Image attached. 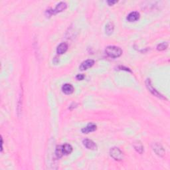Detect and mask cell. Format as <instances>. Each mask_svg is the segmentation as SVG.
I'll return each mask as SVG.
<instances>
[{"label":"cell","instance_id":"cell-1","mask_svg":"<svg viewBox=\"0 0 170 170\" xmlns=\"http://www.w3.org/2000/svg\"><path fill=\"white\" fill-rule=\"evenodd\" d=\"M105 52L110 57L118 58L121 56L122 54V50L119 47L112 45V46H108L105 49Z\"/></svg>","mask_w":170,"mask_h":170},{"label":"cell","instance_id":"cell-2","mask_svg":"<svg viewBox=\"0 0 170 170\" xmlns=\"http://www.w3.org/2000/svg\"><path fill=\"white\" fill-rule=\"evenodd\" d=\"M110 154L112 158L114 159L115 160L120 161L124 158L123 153L118 148H112L110 150Z\"/></svg>","mask_w":170,"mask_h":170},{"label":"cell","instance_id":"cell-3","mask_svg":"<svg viewBox=\"0 0 170 170\" xmlns=\"http://www.w3.org/2000/svg\"><path fill=\"white\" fill-rule=\"evenodd\" d=\"M146 87H147V88H148V89L149 90V91L151 92L153 95L156 96L158 98H162V99H165V98L162 95V94H161L160 92L158 91V90H156V89H154V87L152 86V82H151V81H150V79H147V81H146Z\"/></svg>","mask_w":170,"mask_h":170},{"label":"cell","instance_id":"cell-4","mask_svg":"<svg viewBox=\"0 0 170 170\" xmlns=\"http://www.w3.org/2000/svg\"><path fill=\"white\" fill-rule=\"evenodd\" d=\"M94 64V61L92 59H88L87 61L83 62L79 66L81 70H87L88 68L92 67Z\"/></svg>","mask_w":170,"mask_h":170},{"label":"cell","instance_id":"cell-5","mask_svg":"<svg viewBox=\"0 0 170 170\" xmlns=\"http://www.w3.org/2000/svg\"><path fill=\"white\" fill-rule=\"evenodd\" d=\"M83 144H84V146H85L87 148H88L89 150H96V148H97L96 144L94 143L93 141L90 140H89V139L84 140Z\"/></svg>","mask_w":170,"mask_h":170},{"label":"cell","instance_id":"cell-6","mask_svg":"<svg viewBox=\"0 0 170 170\" xmlns=\"http://www.w3.org/2000/svg\"><path fill=\"white\" fill-rule=\"evenodd\" d=\"M66 7H67V4H66L65 2H60V3L59 4H57V5L56 6L55 9H53V15L57 14V13L63 12V11L66 9Z\"/></svg>","mask_w":170,"mask_h":170},{"label":"cell","instance_id":"cell-7","mask_svg":"<svg viewBox=\"0 0 170 170\" xmlns=\"http://www.w3.org/2000/svg\"><path fill=\"white\" fill-rule=\"evenodd\" d=\"M96 130V125L94 123H89L88 125L82 129V132L84 134H88L89 132H94Z\"/></svg>","mask_w":170,"mask_h":170},{"label":"cell","instance_id":"cell-8","mask_svg":"<svg viewBox=\"0 0 170 170\" xmlns=\"http://www.w3.org/2000/svg\"><path fill=\"white\" fill-rule=\"evenodd\" d=\"M62 90H63V92L64 94H70L74 92L75 89L72 85L66 83L63 85V87H62Z\"/></svg>","mask_w":170,"mask_h":170},{"label":"cell","instance_id":"cell-9","mask_svg":"<svg viewBox=\"0 0 170 170\" xmlns=\"http://www.w3.org/2000/svg\"><path fill=\"white\" fill-rule=\"evenodd\" d=\"M140 18V14L137 12H132L130 13L127 16V20L130 22H134Z\"/></svg>","mask_w":170,"mask_h":170},{"label":"cell","instance_id":"cell-10","mask_svg":"<svg viewBox=\"0 0 170 170\" xmlns=\"http://www.w3.org/2000/svg\"><path fill=\"white\" fill-rule=\"evenodd\" d=\"M68 49V45L66 43H62L57 47V53L59 55H62L66 52Z\"/></svg>","mask_w":170,"mask_h":170},{"label":"cell","instance_id":"cell-11","mask_svg":"<svg viewBox=\"0 0 170 170\" xmlns=\"http://www.w3.org/2000/svg\"><path fill=\"white\" fill-rule=\"evenodd\" d=\"M154 151H155V152H156L158 156H163L165 154V151L164 150H163V148H162V146L158 144H154Z\"/></svg>","mask_w":170,"mask_h":170},{"label":"cell","instance_id":"cell-12","mask_svg":"<svg viewBox=\"0 0 170 170\" xmlns=\"http://www.w3.org/2000/svg\"><path fill=\"white\" fill-rule=\"evenodd\" d=\"M134 147L136 151L140 153V154H142L144 151V147L140 141H136L134 143Z\"/></svg>","mask_w":170,"mask_h":170},{"label":"cell","instance_id":"cell-13","mask_svg":"<svg viewBox=\"0 0 170 170\" xmlns=\"http://www.w3.org/2000/svg\"><path fill=\"white\" fill-rule=\"evenodd\" d=\"M63 150L64 155L70 154L72 151V147L70 144H64L63 146Z\"/></svg>","mask_w":170,"mask_h":170},{"label":"cell","instance_id":"cell-14","mask_svg":"<svg viewBox=\"0 0 170 170\" xmlns=\"http://www.w3.org/2000/svg\"><path fill=\"white\" fill-rule=\"evenodd\" d=\"M114 29V24L110 22L108 23L106 25V28H105V30H106V33L107 35H111L112 33H113Z\"/></svg>","mask_w":170,"mask_h":170},{"label":"cell","instance_id":"cell-15","mask_svg":"<svg viewBox=\"0 0 170 170\" xmlns=\"http://www.w3.org/2000/svg\"><path fill=\"white\" fill-rule=\"evenodd\" d=\"M55 154L58 158H61L64 155L63 150V146H58L55 150Z\"/></svg>","mask_w":170,"mask_h":170},{"label":"cell","instance_id":"cell-16","mask_svg":"<svg viewBox=\"0 0 170 170\" xmlns=\"http://www.w3.org/2000/svg\"><path fill=\"white\" fill-rule=\"evenodd\" d=\"M167 46H168V44L166 42H163L159 44L158 46H157V49L158 51H164L165 49H166L167 48Z\"/></svg>","mask_w":170,"mask_h":170},{"label":"cell","instance_id":"cell-17","mask_svg":"<svg viewBox=\"0 0 170 170\" xmlns=\"http://www.w3.org/2000/svg\"><path fill=\"white\" fill-rule=\"evenodd\" d=\"M85 76L83 74H79V75H77L76 79L79 81H82L85 79Z\"/></svg>","mask_w":170,"mask_h":170},{"label":"cell","instance_id":"cell-18","mask_svg":"<svg viewBox=\"0 0 170 170\" xmlns=\"http://www.w3.org/2000/svg\"><path fill=\"white\" fill-rule=\"evenodd\" d=\"M117 1H107V3H108V4L109 5H114V3H117Z\"/></svg>","mask_w":170,"mask_h":170}]
</instances>
